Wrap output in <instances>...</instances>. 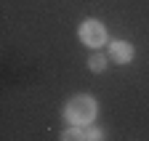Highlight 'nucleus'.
Wrapping results in <instances>:
<instances>
[{"mask_svg": "<svg viewBox=\"0 0 149 141\" xmlns=\"http://www.w3.org/2000/svg\"><path fill=\"white\" fill-rule=\"evenodd\" d=\"M99 115V104L93 96L80 93V96H72L64 107V120L67 125H77V128H88Z\"/></svg>", "mask_w": 149, "mask_h": 141, "instance_id": "1", "label": "nucleus"}, {"mask_svg": "<svg viewBox=\"0 0 149 141\" xmlns=\"http://www.w3.org/2000/svg\"><path fill=\"white\" fill-rule=\"evenodd\" d=\"M77 35H80V43L88 45V48H93V51H99L101 45H107V29H104V24L96 22V19H85V22L80 24Z\"/></svg>", "mask_w": 149, "mask_h": 141, "instance_id": "2", "label": "nucleus"}, {"mask_svg": "<svg viewBox=\"0 0 149 141\" xmlns=\"http://www.w3.org/2000/svg\"><path fill=\"white\" fill-rule=\"evenodd\" d=\"M109 59L115 64H130L136 59V48L128 40H112L109 43Z\"/></svg>", "mask_w": 149, "mask_h": 141, "instance_id": "3", "label": "nucleus"}, {"mask_svg": "<svg viewBox=\"0 0 149 141\" xmlns=\"http://www.w3.org/2000/svg\"><path fill=\"white\" fill-rule=\"evenodd\" d=\"M59 141H85V131H83V128H77V125H69V128H64V131H61Z\"/></svg>", "mask_w": 149, "mask_h": 141, "instance_id": "4", "label": "nucleus"}, {"mask_svg": "<svg viewBox=\"0 0 149 141\" xmlns=\"http://www.w3.org/2000/svg\"><path fill=\"white\" fill-rule=\"evenodd\" d=\"M107 64H109V59L104 56V53H93L91 59H88V69H91V72H104V69H107Z\"/></svg>", "mask_w": 149, "mask_h": 141, "instance_id": "5", "label": "nucleus"}, {"mask_svg": "<svg viewBox=\"0 0 149 141\" xmlns=\"http://www.w3.org/2000/svg\"><path fill=\"white\" fill-rule=\"evenodd\" d=\"M85 141H104V131L101 128H88L85 131Z\"/></svg>", "mask_w": 149, "mask_h": 141, "instance_id": "6", "label": "nucleus"}]
</instances>
